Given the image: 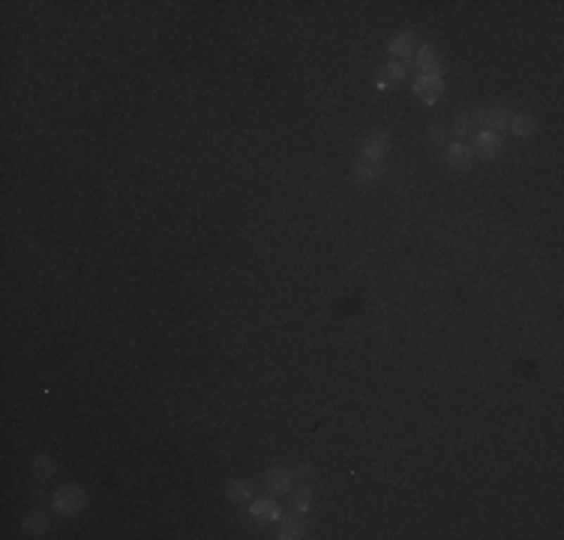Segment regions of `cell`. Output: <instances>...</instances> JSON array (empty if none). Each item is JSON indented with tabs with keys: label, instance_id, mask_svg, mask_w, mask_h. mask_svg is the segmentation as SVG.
Instances as JSON below:
<instances>
[{
	"label": "cell",
	"instance_id": "obj_1",
	"mask_svg": "<svg viewBox=\"0 0 564 540\" xmlns=\"http://www.w3.org/2000/svg\"><path fill=\"white\" fill-rule=\"evenodd\" d=\"M511 120H513V111L504 108V105L483 108V111H478V115H475V123H478V127L489 129V132H499V135H501L507 127H511Z\"/></svg>",
	"mask_w": 564,
	"mask_h": 540
},
{
	"label": "cell",
	"instance_id": "obj_2",
	"mask_svg": "<svg viewBox=\"0 0 564 540\" xmlns=\"http://www.w3.org/2000/svg\"><path fill=\"white\" fill-rule=\"evenodd\" d=\"M409 66L417 70V75H442V60H438L435 45H430V42H423L421 49L414 51V58H411Z\"/></svg>",
	"mask_w": 564,
	"mask_h": 540
},
{
	"label": "cell",
	"instance_id": "obj_3",
	"mask_svg": "<svg viewBox=\"0 0 564 540\" xmlns=\"http://www.w3.org/2000/svg\"><path fill=\"white\" fill-rule=\"evenodd\" d=\"M87 504V492L82 487H63L58 495H54V508H58L60 513H78Z\"/></svg>",
	"mask_w": 564,
	"mask_h": 540
},
{
	"label": "cell",
	"instance_id": "obj_4",
	"mask_svg": "<svg viewBox=\"0 0 564 540\" xmlns=\"http://www.w3.org/2000/svg\"><path fill=\"white\" fill-rule=\"evenodd\" d=\"M442 90H444L442 75H417V78H414V94H417V99H421V103H426V105H432L435 99L442 96Z\"/></svg>",
	"mask_w": 564,
	"mask_h": 540
},
{
	"label": "cell",
	"instance_id": "obj_5",
	"mask_svg": "<svg viewBox=\"0 0 564 540\" xmlns=\"http://www.w3.org/2000/svg\"><path fill=\"white\" fill-rule=\"evenodd\" d=\"M475 156H480V160H495V156L501 153V135L499 132H489V129H480L475 135Z\"/></svg>",
	"mask_w": 564,
	"mask_h": 540
},
{
	"label": "cell",
	"instance_id": "obj_6",
	"mask_svg": "<svg viewBox=\"0 0 564 540\" xmlns=\"http://www.w3.org/2000/svg\"><path fill=\"white\" fill-rule=\"evenodd\" d=\"M444 160H447V165L454 168V172H468L471 162H475V150H471L468 144H462V141H454V144H447Z\"/></svg>",
	"mask_w": 564,
	"mask_h": 540
},
{
	"label": "cell",
	"instance_id": "obj_7",
	"mask_svg": "<svg viewBox=\"0 0 564 540\" xmlns=\"http://www.w3.org/2000/svg\"><path fill=\"white\" fill-rule=\"evenodd\" d=\"M360 150H364V160H385L387 150H390V135L387 132H369L364 144H360Z\"/></svg>",
	"mask_w": 564,
	"mask_h": 540
},
{
	"label": "cell",
	"instance_id": "obj_8",
	"mask_svg": "<svg viewBox=\"0 0 564 540\" xmlns=\"http://www.w3.org/2000/svg\"><path fill=\"white\" fill-rule=\"evenodd\" d=\"M409 70H411V66H409V63H402V60H390V63L385 66V70H381V72H378V78H376V84H378L381 90H387V87H397V84L402 82V78H405V75H409Z\"/></svg>",
	"mask_w": 564,
	"mask_h": 540
},
{
	"label": "cell",
	"instance_id": "obj_9",
	"mask_svg": "<svg viewBox=\"0 0 564 540\" xmlns=\"http://www.w3.org/2000/svg\"><path fill=\"white\" fill-rule=\"evenodd\" d=\"M303 532H307V516H303V513L291 510L286 516H279V537L291 540V537H300Z\"/></svg>",
	"mask_w": 564,
	"mask_h": 540
},
{
	"label": "cell",
	"instance_id": "obj_10",
	"mask_svg": "<svg viewBox=\"0 0 564 540\" xmlns=\"http://www.w3.org/2000/svg\"><path fill=\"white\" fill-rule=\"evenodd\" d=\"M417 51V42H414V33H402V37H397L390 42V58L393 60H402V63H411Z\"/></svg>",
	"mask_w": 564,
	"mask_h": 540
},
{
	"label": "cell",
	"instance_id": "obj_11",
	"mask_svg": "<svg viewBox=\"0 0 564 540\" xmlns=\"http://www.w3.org/2000/svg\"><path fill=\"white\" fill-rule=\"evenodd\" d=\"M381 174H385V162L381 160H360L354 165V180L357 184H376Z\"/></svg>",
	"mask_w": 564,
	"mask_h": 540
},
{
	"label": "cell",
	"instance_id": "obj_12",
	"mask_svg": "<svg viewBox=\"0 0 564 540\" xmlns=\"http://www.w3.org/2000/svg\"><path fill=\"white\" fill-rule=\"evenodd\" d=\"M264 487L274 492V495H279V492H288L291 489V471H286V468H267V475H264Z\"/></svg>",
	"mask_w": 564,
	"mask_h": 540
},
{
	"label": "cell",
	"instance_id": "obj_13",
	"mask_svg": "<svg viewBox=\"0 0 564 540\" xmlns=\"http://www.w3.org/2000/svg\"><path fill=\"white\" fill-rule=\"evenodd\" d=\"M250 513L252 520H262V522H270V520H279V504L274 499H262V501H252L250 504Z\"/></svg>",
	"mask_w": 564,
	"mask_h": 540
},
{
	"label": "cell",
	"instance_id": "obj_14",
	"mask_svg": "<svg viewBox=\"0 0 564 540\" xmlns=\"http://www.w3.org/2000/svg\"><path fill=\"white\" fill-rule=\"evenodd\" d=\"M45 528H49V520H45L42 510H30L25 520H21V532H25L27 537H39Z\"/></svg>",
	"mask_w": 564,
	"mask_h": 540
},
{
	"label": "cell",
	"instance_id": "obj_15",
	"mask_svg": "<svg viewBox=\"0 0 564 540\" xmlns=\"http://www.w3.org/2000/svg\"><path fill=\"white\" fill-rule=\"evenodd\" d=\"M475 127H478V123H475V115H462V117H456V123H454L450 129H454L456 139L466 144V139H475Z\"/></svg>",
	"mask_w": 564,
	"mask_h": 540
},
{
	"label": "cell",
	"instance_id": "obj_16",
	"mask_svg": "<svg viewBox=\"0 0 564 540\" xmlns=\"http://www.w3.org/2000/svg\"><path fill=\"white\" fill-rule=\"evenodd\" d=\"M252 492H255L252 480H231L229 483V499L231 501H246V499H252Z\"/></svg>",
	"mask_w": 564,
	"mask_h": 540
},
{
	"label": "cell",
	"instance_id": "obj_17",
	"mask_svg": "<svg viewBox=\"0 0 564 540\" xmlns=\"http://www.w3.org/2000/svg\"><path fill=\"white\" fill-rule=\"evenodd\" d=\"M507 129H513V135H532L534 129H537V120L532 117V115H513V120H511V127Z\"/></svg>",
	"mask_w": 564,
	"mask_h": 540
},
{
	"label": "cell",
	"instance_id": "obj_18",
	"mask_svg": "<svg viewBox=\"0 0 564 540\" xmlns=\"http://www.w3.org/2000/svg\"><path fill=\"white\" fill-rule=\"evenodd\" d=\"M309 499H312V492H309L307 487L295 489V492H291V510H297V513H307V510H309Z\"/></svg>",
	"mask_w": 564,
	"mask_h": 540
},
{
	"label": "cell",
	"instance_id": "obj_19",
	"mask_svg": "<svg viewBox=\"0 0 564 540\" xmlns=\"http://www.w3.org/2000/svg\"><path fill=\"white\" fill-rule=\"evenodd\" d=\"M33 475H37V477H51L54 475V463H51L49 456H37V459H33Z\"/></svg>",
	"mask_w": 564,
	"mask_h": 540
},
{
	"label": "cell",
	"instance_id": "obj_20",
	"mask_svg": "<svg viewBox=\"0 0 564 540\" xmlns=\"http://www.w3.org/2000/svg\"><path fill=\"white\" fill-rule=\"evenodd\" d=\"M430 139H432L435 144H444V141H447V132H444V127H442V123H432V129H430Z\"/></svg>",
	"mask_w": 564,
	"mask_h": 540
},
{
	"label": "cell",
	"instance_id": "obj_21",
	"mask_svg": "<svg viewBox=\"0 0 564 540\" xmlns=\"http://www.w3.org/2000/svg\"><path fill=\"white\" fill-rule=\"evenodd\" d=\"M307 475H309V465H297L295 471H291V480H303Z\"/></svg>",
	"mask_w": 564,
	"mask_h": 540
}]
</instances>
